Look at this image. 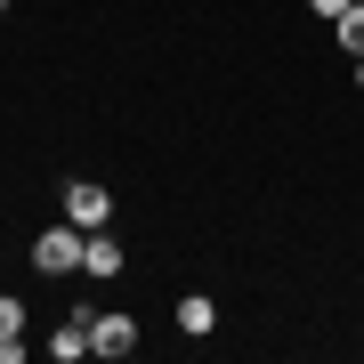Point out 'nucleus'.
<instances>
[{"label": "nucleus", "mask_w": 364, "mask_h": 364, "mask_svg": "<svg viewBox=\"0 0 364 364\" xmlns=\"http://www.w3.org/2000/svg\"><path fill=\"white\" fill-rule=\"evenodd\" d=\"M81 243H90V235H81L73 219L41 227V235H33V267H49V275H73V267H81Z\"/></svg>", "instance_id": "1"}, {"label": "nucleus", "mask_w": 364, "mask_h": 364, "mask_svg": "<svg viewBox=\"0 0 364 364\" xmlns=\"http://www.w3.org/2000/svg\"><path fill=\"white\" fill-rule=\"evenodd\" d=\"M65 219H73L81 235H97L105 219H114V195H105V186H90V178H73V186H65Z\"/></svg>", "instance_id": "2"}, {"label": "nucleus", "mask_w": 364, "mask_h": 364, "mask_svg": "<svg viewBox=\"0 0 364 364\" xmlns=\"http://www.w3.org/2000/svg\"><path fill=\"white\" fill-rule=\"evenodd\" d=\"M130 348H138L130 316H90V356H130Z\"/></svg>", "instance_id": "3"}, {"label": "nucleus", "mask_w": 364, "mask_h": 364, "mask_svg": "<svg viewBox=\"0 0 364 364\" xmlns=\"http://www.w3.org/2000/svg\"><path fill=\"white\" fill-rule=\"evenodd\" d=\"M81 275H122V243H114V235H90V243H81Z\"/></svg>", "instance_id": "4"}, {"label": "nucleus", "mask_w": 364, "mask_h": 364, "mask_svg": "<svg viewBox=\"0 0 364 364\" xmlns=\"http://www.w3.org/2000/svg\"><path fill=\"white\" fill-rule=\"evenodd\" d=\"M49 356H57V364H81V356H90V316L57 324V332H49Z\"/></svg>", "instance_id": "5"}, {"label": "nucleus", "mask_w": 364, "mask_h": 364, "mask_svg": "<svg viewBox=\"0 0 364 364\" xmlns=\"http://www.w3.org/2000/svg\"><path fill=\"white\" fill-rule=\"evenodd\" d=\"M210 324H219V308H210L203 291H186V299H178V332H195V340H203Z\"/></svg>", "instance_id": "6"}, {"label": "nucleus", "mask_w": 364, "mask_h": 364, "mask_svg": "<svg viewBox=\"0 0 364 364\" xmlns=\"http://www.w3.org/2000/svg\"><path fill=\"white\" fill-rule=\"evenodd\" d=\"M332 33H340V49H348V57H364V0H356L348 16H332Z\"/></svg>", "instance_id": "7"}, {"label": "nucleus", "mask_w": 364, "mask_h": 364, "mask_svg": "<svg viewBox=\"0 0 364 364\" xmlns=\"http://www.w3.org/2000/svg\"><path fill=\"white\" fill-rule=\"evenodd\" d=\"M0 340H25V299L0 291Z\"/></svg>", "instance_id": "8"}, {"label": "nucleus", "mask_w": 364, "mask_h": 364, "mask_svg": "<svg viewBox=\"0 0 364 364\" xmlns=\"http://www.w3.org/2000/svg\"><path fill=\"white\" fill-rule=\"evenodd\" d=\"M308 9H316V16H348L356 0H308Z\"/></svg>", "instance_id": "9"}, {"label": "nucleus", "mask_w": 364, "mask_h": 364, "mask_svg": "<svg viewBox=\"0 0 364 364\" xmlns=\"http://www.w3.org/2000/svg\"><path fill=\"white\" fill-rule=\"evenodd\" d=\"M356 81H364V57H356Z\"/></svg>", "instance_id": "10"}, {"label": "nucleus", "mask_w": 364, "mask_h": 364, "mask_svg": "<svg viewBox=\"0 0 364 364\" xmlns=\"http://www.w3.org/2000/svg\"><path fill=\"white\" fill-rule=\"evenodd\" d=\"M0 16H9V0H0Z\"/></svg>", "instance_id": "11"}]
</instances>
